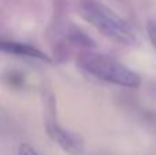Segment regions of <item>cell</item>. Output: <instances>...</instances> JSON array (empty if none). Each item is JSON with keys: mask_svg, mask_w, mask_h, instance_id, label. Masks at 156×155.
<instances>
[{"mask_svg": "<svg viewBox=\"0 0 156 155\" xmlns=\"http://www.w3.org/2000/svg\"><path fill=\"white\" fill-rule=\"evenodd\" d=\"M80 14L94 29L115 43L132 45L137 41V36L133 27L103 3L96 0H86L80 5Z\"/></svg>", "mask_w": 156, "mask_h": 155, "instance_id": "6da1fadb", "label": "cell"}, {"mask_svg": "<svg viewBox=\"0 0 156 155\" xmlns=\"http://www.w3.org/2000/svg\"><path fill=\"white\" fill-rule=\"evenodd\" d=\"M18 155H40L36 151L34 147H32L27 143H22L21 146L18 147Z\"/></svg>", "mask_w": 156, "mask_h": 155, "instance_id": "52a82bcc", "label": "cell"}, {"mask_svg": "<svg viewBox=\"0 0 156 155\" xmlns=\"http://www.w3.org/2000/svg\"><path fill=\"white\" fill-rule=\"evenodd\" d=\"M67 38L71 44H76V45H80V47H83V48H92L94 47V43L88 34L82 32L80 27H70L67 32Z\"/></svg>", "mask_w": 156, "mask_h": 155, "instance_id": "5b68a950", "label": "cell"}, {"mask_svg": "<svg viewBox=\"0 0 156 155\" xmlns=\"http://www.w3.org/2000/svg\"><path fill=\"white\" fill-rule=\"evenodd\" d=\"M45 132L48 137L58 144L63 151L70 155H80L85 150L83 139L76 132H71L69 129L60 126L56 121L49 120L45 124Z\"/></svg>", "mask_w": 156, "mask_h": 155, "instance_id": "3957f363", "label": "cell"}, {"mask_svg": "<svg viewBox=\"0 0 156 155\" xmlns=\"http://www.w3.org/2000/svg\"><path fill=\"white\" fill-rule=\"evenodd\" d=\"M147 33H148V37H149L151 44L156 49V22H154V21L148 22V25H147Z\"/></svg>", "mask_w": 156, "mask_h": 155, "instance_id": "8992f818", "label": "cell"}, {"mask_svg": "<svg viewBox=\"0 0 156 155\" xmlns=\"http://www.w3.org/2000/svg\"><path fill=\"white\" fill-rule=\"evenodd\" d=\"M78 65L85 73L118 87L138 88L141 85V78L136 71L108 55L83 52L78 58Z\"/></svg>", "mask_w": 156, "mask_h": 155, "instance_id": "7a4b0ae2", "label": "cell"}, {"mask_svg": "<svg viewBox=\"0 0 156 155\" xmlns=\"http://www.w3.org/2000/svg\"><path fill=\"white\" fill-rule=\"evenodd\" d=\"M0 49L5 54H11L15 56H22V58H29V59H37L41 62H48L51 63L52 59L43 52L41 49L36 48V47L30 45L26 43H19V41H5L3 40L0 43Z\"/></svg>", "mask_w": 156, "mask_h": 155, "instance_id": "277c9868", "label": "cell"}]
</instances>
